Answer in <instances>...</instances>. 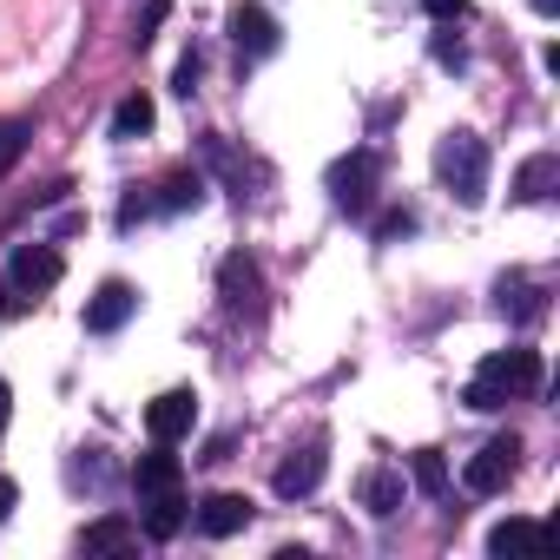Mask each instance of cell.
I'll return each mask as SVG.
<instances>
[{"instance_id": "17", "label": "cell", "mask_w": 560, "mask_h": 560, "mask_svg": "<svg viewBox=\"0 0 560 560\" xmlns=\"http://www.w3.org/2000/svg\"><path fill=\"white\" fill-rule=\"evenodd\" d=\"M553 172H560V165H553V152H540V159H527V165H521V185H514V191H521V198H547Z\"/></svg>"}, {"instance_id": "28", "label": "cell", "mask_w": 560, "mask_h": 560, "mask_svg": "<svg viewBox=\"0 0 560 560\" xmlns=\"http://www.w3.org/2000/svg\"><path fill=\"white\" fill-rule=\"evenodd\" d=\"M534 8H540V14H560V0H534Z\"/></svg>"}, {"instance_id": "16", "label": "cell", "mask_w": 560, "mask_h": 560, "mask_svg": "<svg viewBox=\"0 0 560 560\" xmlns=\"http://www.w3.org/2000/svg\"><path fill=\"white\" fill-rule=\"evenodd\" d=\"M363 508H370V514H396V508H402V475L370 468V475H363Z\"/></svg>"}, {"instance_id": "22", "label": "cell", "mask_w": 560, "mask_h": 560, "mask_svg": "<svg viewBox=\"0 0 560 560\" xmlns=\"http://www.w3.org/2000/svg\"><path fill=\"white\" fill-rule=\"evenodd\" d=\"M422 8H429L435 21H462V14H468V0H422Z\"/></svg>"}, {"instance_id": "1", "label": "cell", "mask_w": 560, "mask_h": 560, "mask_svg": "<svg viewBox=\"0 0 560 560\" xmlns=\"http://www.w3.org/2000/svg\"><path fill=\"white\" fill-rule=\"evenodd\" d=\"M540 389V357L534 350H501V357H488L481 370H475V383H468V409H501L508 396H534Z\"/></svg>"}, {"instance_id": "3", "label": "cell", "mask_w": 560, "mask_h": 560, "mask_svg": "<svg viewBox=\"0 0 560 560\" xmlns=\"http://www.w3.org/2000/svg\"><path fill=\"white\" fill-rule=\"evenodd\" d=\"M514 468H521V442H514V435H494V442L468 462V488H475V494H501V488L514 481Z\"/></svg>"}, {"instance_id": "20", "label": "cell", "mask_w": 560, "mask_h": 560, "mask_svg": "<svg viewBox=\"0 0 560 560\" xmlns=\"http://www.w3.org/2000/svg\"><path fill=\"white\" fill-rule=\"evenodd\" d=\"M416 488H422V494H442V488H448V462H442L435 448L416 455Z\"/></svg>"}, {"instance_id": "18", "label": "cell", "mask_w": 560, "mask_h": 560, "mask_svg": "<svg viewBox=\"0 0 560 560\" xmlns=\"http://www.w3.org/2000/svg\"><path fill=\"white\" fill-rule=\"evenodd\" d=\"M224 291H231V304H237V311L250 304V291H257V270H250L244 257H224Z\"/></svg>"}, {"instance_id": "8", "label": "cell", "mask_w": 560, "mask_h": 560, "mask_svg": "<svg viewBox=\"0 0 560 560\" xmlns=\"http://www.w3.org/2000/svg\"><path fill=\"white\" fill-rule=\"evenodd\" d=\"M244 521H250V501H244V494H205V501H198V527H205L211 540H231Z\"/></svg>"}, {"instance_id": "10", "label": "cell", "mask_w": 560, "mask_h": 560, "mask_svg": "<svg viewBox=\"0 0 560 560\" xmlns=\"http://www.w3.org/2000/svg\"><path fill=\"white\" fill-rule=\"evenodd\" d=\"M317 481H324V448H304V455H291L284 468H277V494H284V501L311 494Z\"/></svg>"}, {"instance_id": "14", "label": "cell", "mask_w": 560, "mask_h": 560, "mask_svg": "<svg viewBox=\"0 0 560 560\" xmlns=\"http://www.w3.org/2000/svg\"><path fill=\"white\" fill-rule=\"evenodd\" d=\"M145 501H152L145 534H152V540H172V534L185 527V494H178V488H165V494H145Z\"/></svg>"}, {"instance_id": "24", "label": "cell", "mask_w": 560, "mask_h": 560, "mask_svg": "<svg viewBox=\"0 0 560 560\" xmlns=\"http://www.w3.org/2000/svg\"><path fill=\"white\" fill-rule=\"evenodd\" d=\"M402 231H416V218H409V211H396V218H383V237H402Z\"/></svg>"}, {"instance_id": "11", "label": "cell", "mask_w": 560, "mask_h": 560, "mask_svg": "<svg viewBox=\"0 0 560 560\" xmlns=\"http://www.w3.org/2000/svg\"><path fill=\"white\" fill-rule=\"evenodd\" d=\"M553 534L540 527V521H521V514H508L494 534H488V553H527V547H547Z\"/></svg>"}, {"instance_id": "13", "label": "cell", "mask_w": 560, "mask_h": 560, "mask_svg": "<svg viewBox=\"0 0 560 560\" xmlns=\"http://www.w3.org/2000/svg\"><path fill=\"white\" fill-rule=\"evenodd\" d=\"M152 119H159V106H152L145 93H126V100H119V113H113V139H145V132H152Z\"/></svg>"}, {"instance_id": "23", "label": "cell", "mask_w": 560, "mask_h": 560, "mask_svg": "<svg viewBox=\"0 0 560 560\" xmlns=\"http://www.w3.org/2000/svg\"><path fill=\"white\" fill-rule=\"evenodd\" d=\"M191 86H198V54H185V60H178V93L191 100Z\"/></svg>"}, {"instance_id": "25", "label": "cell", "mask_w": 560, "mask_h": 560, "mask_svg": "<svg viewBox=\"0 0 560 560\" xmlns=\"http://www.w3.org/2000/svg\"><path fill=\"white\" fill-rule=\"evenodd\" d=\"M8 508H14V481L0 475V521H8Z\"/></svg>"}, {"instance_id": "19", "label": "cell", "mask_w": 560, "mask_h": 560, "mask_svg": "<svg viewBox=\"0 0 560 560\" xmlns=\"http://www.w3.org/2000/svg\"><path fill=\"white\" fill-rule=\"evenodd\" d=\"M21 152H27V126L21 119H0V178L21 165Z\"/></svg>"}, {"instance_id": "4", "label": "cell", "mask_w": 560, "mask_h": 560, "mask_svg": "<svg viewBox=\"0 0 560 560\" xmlns=\"http://www.w3.org/2000/svg\"><path fill=\"white\" fill-rule=\"evenodd\" d=\"M191 422H198V396H191V389H165V396L145 409L152 442H178V435H191Z\"/></svg>"}, {"instance_id": "5", "label": "cell", "mask_w": 560, "mask_h": 560, "mask_svg": "<svg viewBox=\"0 0 560 560\" xmlns=\"http://www.w3.org/2000/svg\"><path fill=\"white\" fill-rule=\"evenodd\" d=\"M132 311H139V291L126 284V277H106V284L93 291V304H86V330H100V337H106V330H119Z\"/></svg>"}, {"instance_id": "12", "label": "cell", "mask_w": 560, "mask_h": 560, "mask_svg": "<svg viewBox=\"0 0 560 560\" xmlns=\"http://www.w3.org/2000/svg\"><path fill=\"white\" fill-rule=\"evenodd\" d=\"M132 488H139V494H165V488H178V455H165V442H159L152 455H139Z\"/></svg>"}, {"instance_id": "6", "label": "cell", "mask_w": 560, "mask_h": 560, "mask_svg": "<svg viewBox=\"0 0 560 560\" xmlns=\"http://www.w3.org/2000/svg\"><path fill=\"white\" fill-rule=\"evenodd\" d=\"M14 284H21L27 298L54 291V284H60V250H47V244H21V250H14Z\"/></svg>"}, {"instance_id": "26", "label": "cell", "mask_w": 560, "mask_h": 560, "mask_svg": "<svg viewBox=\"0 0 560 560\" xmlns=\"http://www.w3.org/2000/svg\"><path fill=\"white\" fill-rule=\"evenodd\" d=\"M8 409H14V396H8V383H0V435H8Z\"/></svg>"}, {"instance_id": "27", "label": "cell", "mask_w": 560, "mask_h": 560, "mask_svg": "<svg viewBox=\"0 0 560 560\" xmlns=\"http://www.w3.org/2000/svg\"><path fill=\"white\" fill-rule=\"evenodd\" d=\"M8 311H14V298H8V284H0V317H8Z\"/></svg>"}, {"instance_id": "2", "label": "cell", "mask_w": 560, "mask_h": 560, "mask_svg": "<svg viewBox=\"0 0 560 560\" xmlns=\"http://www.w3.org/2000/svg\"><path fill=\"white\" fill-rule=\"evenodd\" d=\"M435 178H442L462 205H481V191H488V145H481L475 132H448V139L435 145Z\"/></svg>"}, {"instance_id": "7", "label": "cell", "mask_w": 560, "mask_h": 560, "mask_svg": "<svg viewBox=\"0 0 560 560\" xmlns=\"http://www.w3.org/2000/svg\"><path fill=\"white\" fill-rule=\"evenodd\" d=\"M370 178H376V159H370V152L343 159V165L330 172V191H337V205H343V211H370Z\"/></svg>"}, {"instance_id": "21", "label": "cell", "mask_w": 560, "mask_h": 560, "mask_svg": "<svg viewBox=\"0 0 560 560\" xmlns=\"http://www.w3.org/2000/svg\"><path fill=\"white\" fill-rule=\"evenodd\" d=\"M198 198H205V191H198V178H185V172H178V178H165V198H159V205H165V211H185V205H198Z\"/></svg>"}, {"instance_id": "9", "label": "cell", "mask_w": 560, "mask_h": 560, "mask_svg": "<svg viewBox=\"0 0 560 560\" xmlns=\"http://www.w3.org/2000/svg\"><path fill=\"white\" fill-rule=\"evenodd\" d=\"M231 40L244 54H277V21L264 8H231Z\"/></svg>"}, {"instance_id": "15", "label": "cell", "mask_w": 560, "mask_h": 560, "mask_svg": "<svg viewBox=\"0 0 560 560\" xmlns=\"http://www.w3.org/2000/svg\"><path fill=\"white\" fill-rule=\"evenodd\" d=\"M139 540V527L132 521H119V514H106V521H93L86 534H80V547L86 553H119V547H132Z\"/></svg>"}]
</instances>
